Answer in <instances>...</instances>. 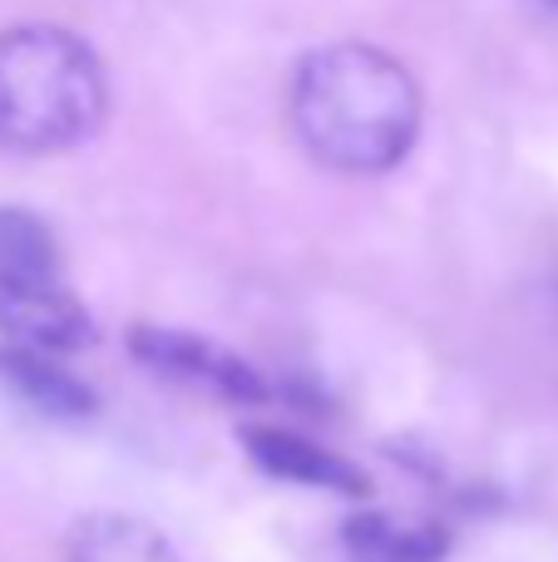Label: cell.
Wrapping results in <instances>:
<instances>
[{"instance_id":"obj_6","label":"cell","mask_w":558,"mask_h":562,"mask_svg":"<svg viewBox=\"0 0 558 562\" xmlns=\"http://www.w3.org/2000/svg\"><path fill=\"white\" fill-rule=\"evenodd\" d=\"M65 562H183V553L144 518L89 514L69 528Z\"/></svg>"},{"instance_id":"obj_9","label":"cell","mask_w":558,"mask_h":562,"mask_svg":"<svg viewBox=\"0 0 558 562\" xmlns=\"http://www.w3.org/2000/svg\"><path fill=\"white\" fill-rule=\"evenodd\" d=\"M59 247L40 217L20 213V207H0V281L20 277H55Z\"/></svg>"},{"instance_id":"obj_8","label":"cell","mask_w":558,"mask_h":562,"mask_svg":"<svg viewBox=\"0 0 558 562\" xmlns=\"http://www.w3.org/2000/svg\"><path fill=\"white\" fill-rule=\"evenodd\" d=\"M346 548L356 562H440L445 533L440 528H401L381 514H361L346 524Z\"/></svg>"},{"instance_id":"obj_1","label":"cell","mask_w":558,"mask_h":562,"mask_svg":"<svg viewBox=\"0 0 558 562\" xmlns=\"http://www.w3.org/2000/svg\"><path fill=\"white\" fill-rule=\"evenodd\" d=\"M292 128L332 173H386L415 144L421 89L411 69L376 45H326L302 59L292 85Z\"/></svg>"},{"instance_id":"obj_10","label":"cell","mask_w":558,"mask_h":562,"mask_svg":"<svg viewBox=\"0 0 558 562\" xmlns=\"http://www.w3.org/2000/svg\"><path fill=\"white\" fill-rule=\"evenodd\" d=\"M549 5H558V0H549Z\"/></svg>"},{"instance_id":"obj_3","label":"cell","mask_w":558,"mask_h":562,"mask_svg":"<svg viewBox=\"0 0 558 562\" xmlns=\"http://www.w3.org/2000/svg\"><path fill=\"white\" fill-rule=\"evenodd\" d=\"M94 336L85 306L59 286L55 277H20L0 281V340L5 350L30 356H59Z\"/></svg>"},{"instance_id":"obj_2","label":"cell","mask_w":558,"mask_h":562,"mask_svg":"<svg viewBox=\"0 0 558 562\" xmlns=\"http://www.w3.org/2000/svg\"><path fill=\"white\" fill-rule=\"evenodd\" d=\"M104 69L94 49L59 25L0 30V148L65 154L104 124Z\"/></svg>"},{"instance_id":"obj_4","label":"cell","mask_w":558,"mask_h":562,"mask_svg":"<svg viewBox=\"0 0 558 562\" xmlns=\"http://www.w3.org/2000/svg\"><path fill=\"white\" fill-rule=\"evenodd\" d=\"M134 350L138 360H148L154 370L174 380H188L198 390H213L223 400H237V405H253V400H267V385L253 366H243L237 356H227L223 346L213 340H198V336H183V330H134Z\"/></svg>"},{"instance_id":"obj_5","label":"cell","mask_w":558,"mask_h":562,"mask_svg":"<svg viewBox=\"0 0 558 562\" xmlns=\"http://www.w3.org/2000/svg\"><path fill=\"white\" fill-rule=\"evenodd\" d=\"M243 445L257 459V469H267L272 479H287V484L326 488V494H346V498H361L371 488V479L356 464H346L342 454L312 445V439L292 435V429H247Z\"/></svg>"},{"instance_id":"obj_7","label":"cell","mask_w":558,"mask_h":562,"mask_svg":"<svg viewBox=\"0 0 558 562\" xmlns=\"http://www.w3.org/2000/svg\"><path fill=\"white\" fill-rule=\"evenodd\" d=\"M0 375L10 380L20 400L30 409L49 419H85L94 409V395L69 375L65 366H55V356H30V350H0Z\"/></svg>"}]
</instances>
